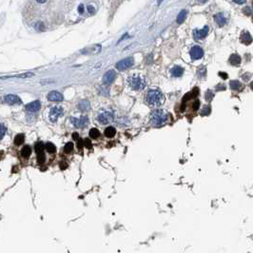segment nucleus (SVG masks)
Wrapping results in <instances>:
<instances>
[{"instance_id":"obj_27","label":"nucleus","mask_w":253,"mask_h":253,"mask_svg":"<svg viewBox=\"0 0 253 253\" xmlns=\"http://www.w3.org/2000/svg\"><path fill=\"white\" fill-rule=\"evenodd\" d=\"M90 136L92 139H96L100 136V131L97 129H91L90 130Z\"/></svg>"},{"instance_id":"obj_26","label":"nucleus","mask_w":253,"mask_h":253,"mask_svg":"<svg viewBox=\"0 0 253 253\" xmlns=\"http://www.w3.org/2000/svg\"><path fill=\"white\" fill-rule=\"evenodd\" d=\"M44 149H45V146H44V144H43L42 142H38V143H36L35 146V152H36L37 154L42 153L43 150H44Z\"/></svg>"},{"instance_id":"obj_32","label":"nucleus","mask_w":253,"mask_h":253,"mask_svg":"<svg viewBox=\"0 0 253 253\" xmlns=\"http://www.w3.org/2000/svg\"><path fill=\"white\" fill-rule=\"evenodd\" d=\"M213 97H214V94H213L212 91H210V90L207 91V93H206V99H207V101L210 102V101L213 99Z\"/></svg>"},{"instance_id":"obj_24","label":"nucleus","mask_w":253,"mask_h":253,"mask_svg":"<svg viewBox=\"0 0 253 253\" xmlns=\"http://www.w3.org/2000/svg\"><path fill=\"white\" fill-rule=\"evenodd\" d=\"M24 139H25V136H24V134L20 133V134H17L15 136V138H14V144H15L16 146H20L24 143Z\"/></svg>"},{"instance_id":"obj_20","label":"nucleus","mask_w":253,"mask_h":253,"mask_svg":"<svg viewBox=\"0 0 253 253\" xmlns=\"http://www.w3.org/2000/svg\"><path fill=\"white\" fill-rule=\"evenodd\" d=\"M229 86L232 90H240L243 89V85L241 84V82L237 81V80H232L229 82Z\"/></svg>"},{"instance_id":"obj_29","label":"nucleus","mask_w":253,"mask_h":253,"mask_svg":"<svg viewBox=\"0 0 253 253\" xmlns=\"http://www.w3.org/2000/svg\"><path fill=\"white\" fill-rule=\"evenodd\" d=\"M72 149H74V144H72L71 142H69V143H67V144L65 145V147H64V152H65L66 153H70V152H72Z\"/></svg>"},{"instance_id":"obj_38","label":"nucleus","mask_w":253,"mask_h":253,"mask_svg":"<svg viewBox=\"0 0 253 253\" xmlns=\"http://www.w3.org/2000/svg\"><path fill=\"white\" fill-rule=\"evenodd\" d=\"M199 106H200V103H199V101H195V102H194L193 106H192V109H193L194 110H198Z\"/></svg>"},{"instance_id":"obj_14","label":"nucleus","mask_w":253,"mask_h":253,"mask_svg":"<svg viewBox=\"0 0 253 253\" xmlns=\"http://www.w3.org/2000/svg\"><path fill=\"white\" fill-rule=\"evenodd\" d=\"M48 99L50 101H53V102H61L63 100V95L60 92L53 90L48 94Z\"/></svg>"},{"instance_id":"obj_7","label":"nucleus","mask_w":253,"mask_h":253,"mask_svg":"<svg viewBox=\"0 0 253 253\" xmlns=\"http://www.w3.org/2000/svg\"><path fill=\"white\" fill-rule=\"evenodd\" d=\"M208 32H210V28L207 26H205L201 30H194L193 31V37L195 38L196 40H200V39H204L207 35Z\"/></svg>"},{"instance_id":"obj_37","label":"nucleus","mask_w":253,"mask_h":253,"mask_svg":"<svg viewBox=\"0 0 253 253\" xmlns=\"http://www.w3.org/2000/svg\"><path fill=\"white\" fill-rule=\"evenodd\" d=\"M79 141H78V143H77V147H78V149H82V148L84 147V143H83V140L82 139H78Z\"/></svg>"},{"instance_id":"obj_16","label":"nucleus","mask_w":253,"mask_h":253,"mask_svg":"<svg viewBox=\"0 0 253 253\" xmlns=\"http://www.w3.org/2000/svg\"><path fill=\"white\" fill-rule=\"evenodd\" d=\"M170 72H171L172 76L180 77V76H182L183 74H184V69L181 67H179V66H175V67L172 68L171 70H170Z\"/></svg>"},{"instance_id":"obj_4","label":"nucleus","mask_w":253,"mask_h":253,"mask_svg":"<svg viewBox=\"0 0 253 253\" xmlns=\"http://www.w3.org/2000/svg\"><path fill=\"white\" fill-rule=\"evenodd\" d=\"M97 120H98L99 123L103 125L110 124L113 120V111L111 110H101L98 113V115H97Z\"/></svg>"},{"instance_id":"obj_39","label":"nucleus","mask_w":253,"mask_h":253,"mask_svg":"<svg viewBox=\"0 0 253 253\" xmlns=\"http://www.w3.org/2000/svg\"><path fill=\"white\" fill-rule=\"evenodd\" d=\"M78 12H79L80 13H84V6H83L82 4L78 7Z\"/></svg>"},{"instance_id":"obj_22","label":"nucleus","mask_w":253,"mask_h":253,"mask_svg":"<svg viewBox=\"0 0 253 253\" xmlns=\"http://www.w3.org/2000/svg\"><path fill=\"white\" fill-rule=\"evenodd\" d=\"M115 134H116V129L113 127H108V128L105 129V135L108 138H113Z\"/></svg>"},{"instance_id":"obj_35","label":"nucleus","mask_w":253,"mask_h":253,"mask_svg":"<svg viewBox=\"0 0 253 253\" xmlns=\"http://www.w3.org/2000/svg\"><path fill=\"white\" fill-rule=\"evenodd\" d=\"M243 12H244V13L246 14V15H250V14H251V9L249 7H246V8H244V10H243Z\"/></svg>"},{"instance_id":"obj_5","label":"nucleus","mask_w":253,"mask_h":253,"mask_svg":"<svg viewBox=\"0 0 253 253\" xmlns=\"http://www.w3.org/2000/svg\"><path fill=\"white\" fill-rule=\"evenodd\" d=\"M133 63H134L133 58L132 57H128V58H126V59L119 61L117 64H116L115 67L118 71H125V70L129 69V68H130L131 66H132Z\"/></svg>"},{"instance_id":"obj_18","label":"nucleus","mask_w":253,"mask_h":253,"mask_svg":"<svg viewBox=\"0 0 253 253\" xmlns=\"http://www.w3.org/2000/svg\"><path fill=\"white\" fill-rule=\"evenodd\" d=\"M77 108H78V110L81 111H88L90 109V106L89 102L86 100H83V101L79 102L78 105H77Z\"/></svg>"},{"instance_id":"obj_30","label":"nucleus","mask_w":253,"mask_h":253,"mask_svg":"<svg viewBox=\"0 0 253 253\" xmlns=\"http://www.w3.org/2000/svg\"><path fill=\"white\" fill-rule=\"evenodd\" d=\"M5 133H6V127L3 124H0V140L4 137Z\"/></svg>"},{"instance_id":"obj_42","label":"nucleus","mask_w":253,"mask_h":253,"mask_svg":"<svg viewBox=\"0 0 253 253\" xmlns=\"http://www.w3.org/2000/svg\"><path fill=\"white\" fill-rule=\"evenodd\" d=\"M72 137H74V140H78L79 139V135L77 133H74V135H72Z\"/></svg>"},{"instance_id":"obj_46","label":"nucleus","mask_w":253,"mask_h":253,"mask_svg":"<svg viewBox=\"0 0 253 253\" xmlns=\"http://www.w3.org/2000/svg\"><path fill=\"white\" fill-rule=\"evenodd\" d=\"M162 1H164V0H158V5H160L162 3Z\"/></svg>"},{"instance_id":"obj_45","label":"nucleus","mask_w":253,"mask_h":253,"mask_svg":"<svg viewBox=\"0 0 253 253\" xmlns=\"http://www.w3.org/2000/svg\"><path fill=\"white\" fill-rule=\"evenodd\" d=\"M198 1H199V2H201V3H206V2L207 1V0H198Z\"/></svg>"},{"instance_id":"obj_44","label":"nucleus","mask_w":253,"mask_h":253,"mask_svg":"<svg viewBox=\"0 0 253 253\" xmlns=\"http://www.w3.org/2000/svg\"><path fill=\"white\" fill-rule=\"evenodd\" d=\"M36 1H37L38 3H45L47 0H36Z\"/></svg>"},{"instance_id":"obj_36","label":"nucleus","mask_w":253,"mask_h":253,"mask_svg":"<svg viewBox=\"0 0 253 253\" xmlns=\"http://www.w3.org/2000/svg\"><path fill=\"white\" fill-rule=\"evenodd\" d=\"M35 28H36V30H38V31H44V24L41 23V22L37 23Z\"/></svg>"},{"instance_id":"obj_19","label":"nucleus","mask_w":253,"mask_h":253,"mask_svg":"<svg viewBox=\"0 0 253 253\" xmlns=\"http://www.w3.org/2000/svg\"><path fill=\"white\" fill-rule=\"evenodd\" d=\"M229 63L233 66H238L241 63V57L238 54H232L229 57Z\"/></svg>"},{"instance_id":"obj_6","label":"nucleus","mask_w":253,"mask_h":253,"mask_svg":"<svg viewBox=\"0 0 253 253\" xmlns=\"http://www.w3.org/2000/svg\"><path fill=\"white\" fill-rule=\"evenodd\" d=\"M71 123L74 125L75 128H79V129H83L89 124V118H88L87 116H81L80 118L72 117L71 118Z\"/></svg>"},{"instance_id":"obj_21","label":"nucleus","mask_w":253,"mask_h":253,"mask_svg":"<svg viewBox=\"0 0 253 253\" xmlns=\"http://www.w3.org/2000/svg\"><path fill=\"white\" fill-rule=\"evenodd\" d=\"M187 14H188V12L186 11V10H183V11L180 12L179 14H178V16H177V19H176L177 23L178 24H182L185 20H186Z\"/></svg>"},{"instance_id":"obj_1","label":"nucleus","mask_w":253,"mask_h":253,"mask_svg":"<svg viewBox=\"0 0 253 253\" xmlns=\"http://www.w3.org/2000/svg\"><path fill=\"white\" fill-rule=\"evenodd\" d=\"M170 118V114L165 110H156L150 115V123L155 127H161L167 124Z\"/></svg>"},{"instance_id":"obj_33","label":"nucleus","mask_w":253,"mask_h":253,"mask_svg":"<svg viewBox=\"0 0 253 253\" xmlns=\"http://www.w3.org/2000/svg\"><path fill=\"white\" fill-rule=\"evenodd\" d=\"M83 143H84V146L87 149H91L92 148V145H91V142H90V139H84Z\"/></svg>"},{"instance_id":"obj_15","label":"nucleus","mask_w":253,"mask_h":253,"mask_svg":"<svg viewBox=\"0 0 253 253\" xmlns=\"http://www.w3.org/2000/svg\"><path fill=\"white\" fill-rule=\"evenodd\" d=\"M241 41L242 43L246 44V45H249V44L252 42V38L251 35L249 32H243L241 35Z\"/></svg>"},{"instance_id":"obj_9","label":"nucleus","mask_w":253,"mask_h":253,"mask_svg":"<svg viewBox=\"0 0 253 253\" xmlns=\"http://www.w3.org/2000/svg\"><path fill=\"white\" fill-rule=\"evenodd\" d=\"M204 55V51L203 49L201 47L199 46H194L191 48L190 50V56L193 60H198L200 59V58H202Z\"/></svg>"},{"instance_id":"obj_17","label":"nucleus","mask_w":253,"mask_h":253,"mask_svg":"<svg viewBox=\"0 0 253 253\" xmlns=\"http://www.w3.org/2000/svg\"><path fill=\"white\" fill-rule=\"evenodd\" d=\"M214 19H215V22L218 24V26H220V27L225 26V25H226V23H227V19H226V17L224 16L223 14H221V13L216 14V15L214 16Z\"/></svg>"},{"instance_id":"obj_13","label":"nucleus","mask_w":253,"mask_h":253,"mask_svg":"<svg viewBox=\"0 0 253 253\" xmlns=\"http://www.w3.org/2000/svg\"><path fill=\"white\" fill-rule=\"evenodd\" d=\"M33 74L32 72H24V74H14V75H8V76H1L0 79L5 80V79H10V78H30V77H32Z\"/></svg>"},{"instance_id":"obj_31","label":"nucleus","mask_w":253,"mask_h":253,"mask_svg":"<svg viewBox=\"0 0 253 253\" xmlns=\"http://www.w3.org/2000/svg\"><path fill=\"white\" fill-rule=\"evenodd\" d=\"M37 162L39 164H43L45 162V155H44V152L37 154Z\"/></svg>"},{"instance_id":"obj_23","label":"nucleus","mask_w":253,"mask_h":253,"mask_svg":"<svg viewBox=\"0 0 253 253\" xmlns=\"http://www.w3.org/2000/svg\"><path fill=\"white\" fill-rule=\"evenodd\" d=\"M31 154H32V149H31V147H29V146H25V147H24V148L22 149V150H21L22 157L28 158Z\"/></svg>"},{"instance_id":"obj_12","label":"nucleus","mask_w":253,"mask_h":253,"mask_svg":"<svg viewBox=\"0 0 253 253\" xmlns=\"http://www.w3.org/2000/svg\"><path fill=\"white\" fill-rule=\"evenodd\" d=\"M40 108H41V103L38 100L33 101L32 103L26 105V110L28 111H30V113H36V111L40 110Z\"/></svg>"},{"instance_id":"obj_40","label":"nucleus","mask_w":253,"mask_h":253,"mask_svg":"<svg viewBox=\"0 0 253 253\" xmlns=\"http://www.w3.org/2000/svg\"><path fill=\"white\" fill-rule=\"evenodd\" d=\"M233 1L237 4H244V3L246 2V0H233Z\"/></svg>"},{"instance_id":"obj_8","label":"nucleus","mask_w":253,"mask_h":253,"mask_svg":"<svg viewBox=\"0 0 253 253\" xmlns=\"http://www.w3.org/2000/svg\"><path fill=\"white\" fill-rule=\"evenodd\" d=\"M63 114V109L61 107H53L50 110V120L51 122H55L59 116Z\"/></svg>"},{"instance_id":"obj_34","label":"nucleus","mask_w":253,"mask_h":253,"mask_svg":"<svg viewBox=\"0 0 253 253\" xmlns=\"http://www.w3.org/2000/svg\"><path fill=\"white\" fill-rule=\"evenodd\" d=\"M87 10H88V12H89L90 14H93V13H95V9H94L93 6H91V5L88 6V7H87Z\"/></svg>"},{"instance_id":"obj_41","label":"nucleus","mask_w":253,"mask_h":253,"mask_svg":"<svg viewBox=\"0 0 253 253\" xmlns=\"http://www.w3.org/2000/svg\"><path fill=\"white\" fill-rule=\"evenodd\" d=\"M219 75L224 77V78H227V74H223V72H219Z\"/></svg>"},{"instance_id":"obj_3","label":"nucleus","mask_w":253,"mask_h":253,"mask_svg":"<svg viewBox=\"0 0 253 253\" xmlns=\"http://www.w3.org/2000/svg\"><path fill=\"white\" fill-rule=\"evenodd\" d=\"M128 83L132 90H143L147 86V79L142 75H132L128 78Z\"/></svg>"},{"instance_id":"obj_10","label":"nucleus","mask_w":253,"mask_h":253,"mask_svg":"<svg viewBox=\"0 0 253 253\" xmlns=\"http://www.w3.org/2000/svg\"><path fill=\"white\" fill-rule=\"evenodd\" d=\"M4 101L9 105H20L22 103L21 99L17 95L14 94H8L4 97Z\"/></svg>"},{"instance_id":"obj_2","label":"nucleus","mask_w":253,"mask_h":253,"mask_svg":"<svg viewBox=\"0 0 253 253\" xmlns=\"http://www.w3.org/2000/svg\"><path fill=\"white\" fill-rule=\"evenodd\" d=\"M146 101L150 106L158 107L164 103L165 97L162 92L158 90H149L146 95Z\"/></svg>"},{"instance_id":"obj_11","label":"nucleus","mask_w":253,"mask_h":253,"mask_svg":"<svg viewBox=\"0 0 253 253\" xmlns=\"http://www.w3.org/2000/svg\"><path fill=\"white\" fill-rule=\"evenodd\" d=\"M115 77H116V74H115L114 71H113V70L108 71L105 74V75L103 76V83L106 84V85H110L114 81Z\"/></svg>"},{"instance_id":"obj_25","label":"nucleus","mask_w":253,"mask_h":253,"mask_svg":"<svg viewBox=\"0 0 253 253\" xmlns=\"http://www.w3.org/2000/svg\"><path fill=\"white\" fill-rule=\"evenodd\" d=\"M45 149H47V152H48L49 153H54V152H56V148H55V146L53 145L52 143H50V142L46 144Z\"/></svg>"},{"instance_id":"obj_28","label":"nucleus","mask_w":253,"mask_h":253,"mask_svg":"<svg viewBox=\"0 0 253 253\" xmlns=\"http://www.w3.org/2000/svg\"><path fill=\"white\" fill-rule=\"evenodd\" d=\"M210 106H204L203 107V109L201 110V113H200V115L201 116H207V115H208L210 113Z\"/></svg>"},{"instance_id":"obj_43","label":"nucleus","mask_w":253,"mask_h":253,"mask_svg":"<svg viewBox=\"0 0 253 253\" xmlns=\"http://www.w3.org/2000/svg\"><path fill=\"white\" fill-rule=\"evenodd\" d=\"M60 168H67V165H66V164H63V163H62V164L60 165Z\"/></svg>"}]
</instances>
